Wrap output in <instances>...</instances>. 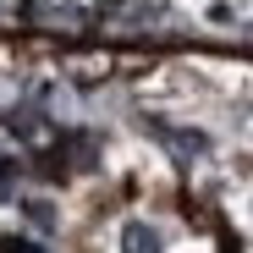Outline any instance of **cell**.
Here are the masks:
<instances>
[{
  "mask_svg": "<svg viewBox=\"0 0 253 253\" xmlns=\"http://www.w3.org/2000/svg\"><path fill=\"white\" fill-rule=\"evenodd\" d=\"M99 28L121 33V39H160V33H176V11L160 6V0H99Z\"/></svg>",
  "mask_w": 253,
  "mask_h": 253,
  "instance_id": "cell-1",
  "label": "cell"
},
{
  "mask_svg": "<svg viewBox=\"0 0 253 253\" xmlns=\"http://www.w3.org/2000/svg\"><path fill=\"white\" fill-rule=\"evenodd\" d=\"M22 17L33 28H44V33H77L83 22H88V11H83L77 0H28Z\"/></svg>",
  "mask_w": 253,
  "mask_h": 253,
  "instance_id": "cell-2",
  "label": "cell"
},
{
  "mask_svg": "<svg viewBox=\"0 0 253 253\" xmlns=\"http://www.w3.org/2000/svg\"><path fill=\"white\" fill-rule=\"evenodd\" d=\"M165 242H160V231L149 226V220H126L121 226V253H160Z\"/></svg>",
  "mask_w": 253,
  "mask_h": 253,
  "instance_id": "cell-3",
  "label": "cell"
},
{
  "mask_svg": "<svg viewBox=\"0 0 253 253\" xmlns=\"http://www.w3.org/2000/svg\"><path fill=\"white\" fill-rule=\"evenodd\" d=\"M154 138H160L165 149H176L182 160H198V154L209 149V138H204V132H171V126H154Z\"/></svg>",
  "mask_w": 253,
  "mask_h": 253,
  "instance_id": "cell-4",
  "label": "cell"
},
{
  "mask_svg": "<svg viewBox=\"0 0 253 253\" xmlns=\"http://www.w3.org/2000/svg\"><path fill=\"white\" fill-rule=\"evenodd\" d=\"M28 209V220H33V231H55V209L44 204V198H33V204H22Z\"/></svg>",
  "mask_w": 253,
  "mask_h": 253,
  "instance_id": "cell-5",
  "label": "cell"
},
{
  "mask_svg": "<svg viewBox=\"0 0 253 253\" xmlns=\"http://www.w3.org/2000/svg\"><path fill=\"white\" fill-rule=\"evenodd\" d=\"M0 248H6V253H44V248L28 242V237H0Z\"/></svg>",
  "mask_w": 253,
  "mask_h": 253,
  "instance_id": "cell-6",
  "label": "cell"
},
{
  "mask_svg": "<svg viewBox=\"0 0 253 253\" xmlns=\"http://www.w3.org/2000/svg\"><path fill=\"white\" fill-rule=\"evenodd\" d=\"M11 193V171H0V198H6Z\"/></svg>",
  "mask_w": 253,
  "mask_h": 253,
  "instance_id": "cell-7",
  "label": "cell"
}]
</instances>
